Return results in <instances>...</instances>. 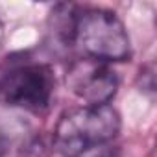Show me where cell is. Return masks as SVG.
I'll use <instances>...</instances> for the list:
<instances>
[{
    "mask_svg": "<svg viewBox=\"0 0 157 157\" xmlns=\"http://www.w3.org/2000/svg\"><path fill=\"white\" fill-rule=\"evenodd\" d=\"M8 153V139L0 133V157H6Z\"/></svg>",
    "mask_w": 157,
    "mask_h": 157,
    "instance_id": "6",
    "label": "cell"
},
{
    "mask_svg": "<svg viewBox=\"0 0 157 157\" xmlns=\"http://www.w3.org/2000/svg\"><path fill=\"white\" fill-rule=\"evenodd\" d=\"M56 91V76L50 65L17 61L0 70V104L41 113L50 105Z\"/></svg>",
    "mask_w": 157,
    "mask_h": 157,
    "instance_id": "3",
    "label": "cell"
},
{
    "mask_svg": "<svg viewBox=\"0 0 157 157\" xmlns=\"http://www.w3.org/2000/svg\"><path fill=\"white\" fill-rule=\"evenodd\" d=\"M67 85L85 105H109L118 91V76L107 63L82 57L70 65Z\"/></svg>",
    "mask_w": 157,
    "mask_h": 157,
    "instance_id": "4",
    "label": "cell"
},
{
    "mask_svg": "<svg viewBox=\"0 0 157 157\" xmlns=\"http://www.w3.org/2000/svg\"><path fill=\"white\" fill-rule=\"evenodd\" d=\"M0 41H2V24H0Z\"/></svg>",
    "mask_w": 157,
    "mask_h": 157,
    "instance_id": "7",
    "label": "cell"
},
{
    "mask_svg": "<svg viewBox=\"0 0 157 157\" xmlns=\"http://www.w3.org/2000/svg\"><path fill=\"white\" fill-rule=\"evenodd\" d=\"M83 57L96 61H126L131 56L129 35L117 13L102 8L74 10L72 41Z\"/></svg>",
    "mask_w": 157,
    "mask_h": 157,
    "instance_id": "2",
    "label": "cell"
},
{
    "mask_svg": "<svg viewBox=\"0 0 157 157\" xmlns=\"http://www.w3.org/2000/svg\"><path fill=\"white\" fill-rule=\"evenodd\" d=\"M76 157H118V151L115 148H111L109 144H104V146H98V148H93V150H87Z\"/></svg>",
    "mask_w": 157,
    "mask_h": 157,
    "instance_id": "5",
    "label": "cell"
},
{
    "mask_svg": "<svg viewBox=\"0 0 157 157\" xmlns=\"http://www.w3.org/2000/svg\"><path fill=\"white\" fill-rule=\"evenodd\" d=\"M120 131V117L111 105H82L65 111L54 129V146L63 157L109 144Z\"/></svg>",
    "mask_w": 157,
    "mask_h": 157,
    "instance_id": "1",
    "label": "cell"
}]
</instances>
